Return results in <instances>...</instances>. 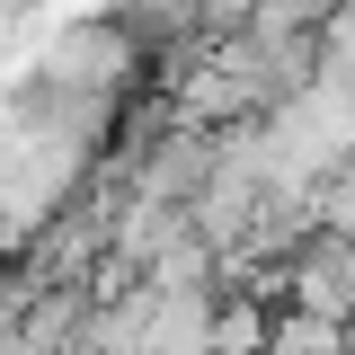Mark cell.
Instances as JSON below:
<instances>
[{
    "mask_svg": "<svg viewBox=\"0 0 355 355\" xmlns=\"http://www.w3.org/2000/svg\"><path fill=\"white\" fill-rule=\"evenodd\" d=\"M284 284H293V302L302 311H329V320H355V249L338 231H320L302 258L284 266Z\"/></svg>",
    "mask_w": 355,
    "mask_h": 355,
    "instance_id": "1",
    "label": "cell"
},
{
    "mask_svg": "<svg viewBox=\"0 0 355 355\" xmlns=\"http://www.w3.org/2000/svg\"><path fill=\"white\" fill-rule=\"evenodd\" d=\"M266 355H355V338H347V320H329V311H284L275 320V338H266Z\"/></svg>",
    "mask_w": 355,
    "mask_h": 355,
    "instance_id": "2",
    "label": "cell"
},
{
    "mask_svg": "<svg viewBox=\"0 0 355 355\" xmlns=\"http://www.w3.org/2000/svg\"><path fill=\"white\" fill-rule=\"evenodd\" d=\"M266 338H275V320L249 302V284H231L214 311V355H266Z\"/></svg>",
    "mask_w": 355,
    "mask_h": 355,
    "instance_id": "3",
    "label": "cell"
},
{
    "mask_svg": "<svg viewBox=\"0 0 355 355\" xmlns=\"http://www.w3.org/2000/svg\"><path fill=\"white\" fill-rule=\"evenodd\" d=\"M320 231H338V240H355V169L320 178Z\"/></svg>",
    "mask_w": 355,
    "mask_h": 355,
    "instance_id": "4",
    "label": "cell"
},
{
    "mask_svg": "<svg viewBox=\"0 0 355 355\" xmlns=\"http://www.w3.org/2000/svg\"><path fill=\"white\" fill-rule=\"evenodd\" d=\"M347 249H355V240H347Z\"/></svg>",
    "mask_w": 355,
    "mask_h": 355,
    "instance_id": "5",
    "label": "cell"
}]
</instances>
